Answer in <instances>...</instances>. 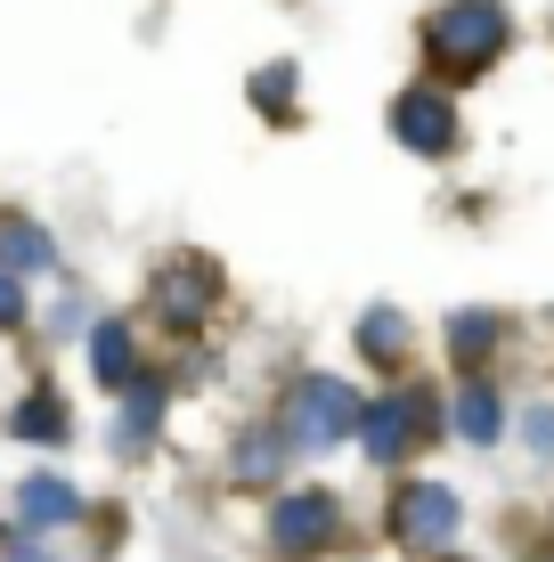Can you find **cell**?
<instances>
[{
	"mask_svg": "<svg viewBox=\"0 0 554 562\" xmlns=\"http://www.w3.org/2000/svg\"><path fill=\"white\" fill-rule=\"evenodd\" d=\"M425 42H432L441 66L473 74V66H489V57L506 49V9H498V0H449V9L425 25Z\"/></svg>",
	"mask_w": 554,
	"mask_h": 562,
	"instance_id": "1",
	"label": "cell"
},
{
	"mask_svg": "<svg viewBox=\"0 0 554 562\" xmlns=\"http://www.w3.org/2000/svg\"><path fill=\"white\" fill-rule=\"evenodd\" d=\"M392 521H399V538H408V547H432V538L456 530V497H449V490H399Z\"/></svg>",
	"mask_w": 554,
	"mask_h": 562,
	"instance_id": "5",
	"label": "cell"
},
{
	"mask_svg": "<svg viewBox=\"0 0 554 562\" xmlns=\"http://www.w3.org/2000/svg\"><path fill=\"white\" fill-rule=\"evenodd\" d=\"M90 367H99V383L123 392L131 383V326H99V335H90Z\"/></svg>",
	"mask_w": 554,
	"mask_h": 562,
	"instance_id": "11",
	"label": "cell"
},
{
	"mask_svg": "<svg viewBox=\"0 0 554 562\" xmlns=\"http://www.w3.org/2000/svg\"><path fill=\"white\" fill-rule=\"evenodd\" d=\"M49 261H57V245H49L33 221H9V228H0V269H9V278H16V269H49Z\"/></svg>",
	"mask_w": 554,
	"mask_h": 562,
	"instance_id": "9",
	"label": "cell"
},
{
	"mask_svg": "<svg viewBox=\"0 0 554 562\" xmlns=\"http://www.w3.org/2000/svg\"><path fill=\"white\" fill-rule=\"evenodd\" d=\"M228 473H237V481H270V473H278V440H270V432H253L237 457H228Z\"/></svg>",
	"mask_w": 554,
	"mask_h": 562,
	"instance_id": "13",
	"label": "cell"
},
{
	"mask_svg": "<svg viewBox=\"0 0 554 562\" xmlns=\"http://www.w3.org/2000/svg\"><path fill=\"white\" fill-rule=\"evenodd\" d=\"M285 90H294V66H270V74L253 82V99L270 106V114H285Z\"/></svg>",
	"mask_w": 554,
	"mask_h": 562,
	"instance_id": "15",
	"label": "cell"
},
{
	"mask_svg": "<svg viewBox=\"0 0 554 562\" xmlns=\"http://www.w3.org/2000/svg\"><path fill=\"white\" fill-rule=\"evenodd\" d=\"M204 294H213V269H204V261H180V269H163V278H156V310H163V318H180V326H196L204 310H213Z\"/></svg>",
	"mask_w": 554,
	"mask_h": 562,
	"instance_id": "7",
	"label": "cell"
},
{
	"mask_svg": "<svg viewBox=\"0 0 554 562\" xmlns=\"http://www.w3.org/2000/svg\"><path fill=\"white\" fill-rule=\"evenodd\" d=\"M16 440H42V449H57V440H74V416L57 392H33L25 408H16Z\"/></svg>",
	"mask_w": 554,
	"mask_h": 562,
	"instance_id": "8",
	"label": "cell"
},
{
	"mask_svg": "<svg viewBox=\"0 0 554 562\" xmlns=\"http://www.w3.org/2000/svg\"><path fill=\"white\" fill-rule=\"evenodd\" d=\"M9 326H25V285L0 278V335H9Z\"/></svg>",
	"mask_w": 554,
	"mask_h": 562,
	"instance_id": "16",
	"label": "cell"
},
{
	"mask_svg": "<svg viewBox=\"0 0 554 562\" xmlns=\"http://www.w3.org/2000/svg\"><path fill=\"white\" fill-rule=\"evenodd\" d=\"M156 408H163L156 392H131L123 424H114V449H147V432H156Z\"/></svg>",
	"mask_w": 554,
	"mask_h": 562,
	"instance_id": "12",
	"label": "cell"
},
{
	"mask_svg": "<svg viewBox=\"0 0 554 562\" xmlns=\"http://www.w3.org/2000/svg\"><path fill=\"white\" fill-rule=\"evenodd\" d=\"M408 440H416V408H408V400H384V408L368 416V449L375 457H399Z\"/></svg>",
	"mask_w": 554,
	"mask_h": 562,
	"instance_id": "10",
	"label": "cell"
},
{
	"mask_svg": "<svg viewBox=\"0 0 554 562\" xmlns=\"http://www.w3.org/2000/svg\"><path fill=\"white\" fill-rule=\"evenodd\" d=\"M392 131H399V139H408L416 155H441V147L456 139V114H449L441 90H408V99L392 106Z\"/></svg>",
	"mask_w": 554,
	"mask_h": 562,
	"instance_id": "4",
	"label": "cell"
},
{
	"mask_svg": "<svg viewBox=\"0 0 554 562\" xmlns=\"http://www.w3.org/2000/svg\"><path fill=\"white\" fill-rule=\"evenodd\" d=\"M285 432L310 440V449H335L342 432H359V400H351V383H335V375H302V383H294V400H285Z\"/></svg>",
	"mask_w": 554,
	"mask_h": 562,
	"instance_id": "2",
	"label": "cell"
},
{
	"mask_svg": "<svg viewBox=\"0 0 554 562\" xmlns=\"http://www.w3.org/2000/svg\"><path fill=\"white\" fill-rule=\"evenodd\" d=\"M327 538H335V497L327 490H302V497H285L270 514V547L278 554H318Z\"/></svg>",
	"mask_w": 554,
	"mask_h": 562,
	"instance_id": "3",
	"label": "cell"
},
{
	"mask_svg": "<svg viewBox=\"0 0 554 562\" xmlns=\"http://www.w3.org/2000/svg\"><path fill=\"white\" fill-rule=\"evenodd\" d=\"M74 514H82V497H74V481H57V473H33L25 490H16V521H33V530H66Z\"/></svg>",
	"mask_w": 554,
	"mask_h": 562,
	"instance_id": "6",
	"label": "cell"
},
{
	"mask_svg": "<svg viewBox=\"0 0 554 562\" xmlns=\"http://www.w3.org/2000/svg\"><path fill=\"white\" fill-rule=\"evenodd\" d=\"M456 424H465V440H489V432H498V400H489V392H465Z\"/></svg>",
	"mask_w": 554,
	"mask_h": 562,
	"instance_id": "14",
	"label": "cell"
}]
</instances>
